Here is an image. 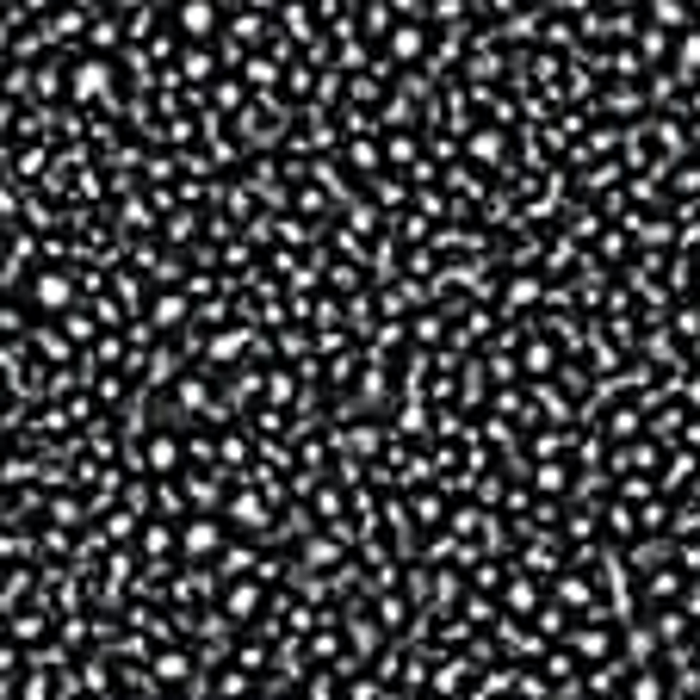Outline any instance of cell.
<instances>
[{
	"label": "cell",
	"instance_id": "obj_1",
	"mask_svg": "<svg viewBox=\"0 0 700 700\" xmlns=\"http://www.w3.org/2000/svg\"><path fill=\"white\" fill-rule=\"evenodd\" d=\"M37 298H44L50 311H63V304H69V280H63V273H44V280H37Z\"/></svg>",
	"mask_w": 700,
	"mask_h": 700
},
{
	"label": "cell",
	"instance_id": "obj_2",
	"mask_svg": "<svg viewBox=\"0 0 700 700\" xmlns=\"http://www.w3.org/2000/svg\"><path fill=\"white\" fill-rule=\"evenodd\" d=\"M211 546H217V527H192L186 533V552H211Z\"/></svg>",
	"mask_w": 700,
	"mask_h": 700
},
{
	"label": "cell",
	"instance_id": "obj_3",
	"mask_svg": "<svg viewBox=\"0 0 700 700\" xmlns=\"http://www.w3.org/2000/svg\"><path fill=\"white\" fill-rule=\"evenodd\" d=\"M180 25H186V32H211V13H205V6H192V13H180Z\"/></svg>",
	"mask_w": 700,
	"mask_h": 700
}]
</instances>
